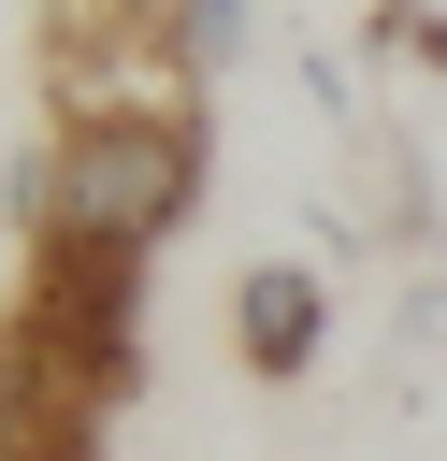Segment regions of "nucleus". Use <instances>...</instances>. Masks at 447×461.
<instances>
[{"label": "nucleus", "mask_w": 447, "mask_h": 461, "mask_svg": "<svg viewBox=\"0 0 447 461\" xmlns=\"http://www.w3.org/2000/svg\"><path fill=\"white\" fill-rule=\"evenodd\" d=\"M58 144V230L72 245H115V259H159L216 173V130L202 115H87V130H43Z\"/></svg>", "instance_id": "nucleus-1"}, {"label": "nucleus", "mask_w": 447, "mask_h": 461, "mask_svg": "<svg viewBox=\"0 0 447 461\" xmlns=\"http://www.w3.org/2000/svg\"><path fill=\"white\" fill-rule=\"evenodd\" d=\"M14 331L43 346V375H58L87 418H115L130 375H144V259L43 230V245H29V288H14Z\"/></svg>", "instance_id": "nucleus-2"}, {"label": "nucleus", "mask_w": 447, "mask_h": 461, "mask_svg": "<svg viewBox=\"0 0 447 461\" xmlns=\"http://www.w3.org/2000/svg\"><path fill=\"white\" fill-rule=\"evenodd\" d=\"M332 331H346V303H332L317 259H245V274H231V360H245L260 389H303V375L332 360Z\"/></svg>", "instance_id": "nucleus-3"}, {"label": "nucleus", "mask_w": 447, "mask_h": 461, "mask_svg": "<svg viewBox=\"0 0 447 461\" xmlns=\"http://www.w3.org/2000/svg\"><path fill=\"white\" fill-rule=\"evenodd\" d=\"M159 43H173V58L202 72V86H216V72H231V58L260 43V14H245V0H159Z\"/></svg>", "instance_id": "nucleus-4"}, {"label": "nucleus", "mask_w": 447, "mask_h": 461, "mask_svg": "<svg viewBox=\"0 0 447 461\" xmlns=\"http://www.w3.org/2000/svg\"><path fill=\"white\" fill-rule=\"evenodd\" d=\"M360 43H375V72H447V14L433 0H375Z\"/></svg>", "instance_id": "nucleus-5"}]
</instances>
